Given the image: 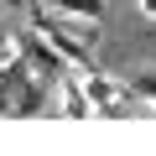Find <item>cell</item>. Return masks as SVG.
<instances>
[{
	"label": "cell",
	"instance_id": "1",
	"mask_svg": "<svg viewBox=\"0 0 156 156\" xmlns=\"http://www.w3.org/2000/svg\"><path fill=\"white\" fill-rule=\"evenodd\" d=\"M68 21H73V16H57V11H47V5H37V11H31V26H37V31H42V37H47V42H52V47L68 57V68L89 73V68H94V57H89V42H78V37L68 31Z\"/></svg>",
	"mask_w": 156,
	"mask_h": 156
},
{
	"label": "cell",
	"instance_id": "2",
	"mask_svg": "<svg viewBox=\"0 0 156 156\" xmlns=\"http://www.w3.org/2000/svg\"><path fill=\"white\" fill-rule=\"evenodd\" d=\"M83 83H89L94 115H125V104L135 99L130 78H109V73H99V68H89V73H83Z\"/></svg>",
	"mask_w": 156,
	"mask_h": 156
},
{
	"label": "cell",
	"instance_id": "3",
	"mask_svg": "<svg viewBox=\"0 0 156 156\" xmlns=\"http://www.w3.org/2000/svg\"><path fill=\"white\" fill-rule=\"evenodd\" d=\"M57 94H62V99H57V109H62L68 120H83V115H94V99H89V83H83V73H78V68L57 78Z\"/></svg>",
	"mask_w": 156,
	"mask_h": 156
},
{
	"label": "cell",
	"instance_id": "4",
	"mask_svg": "<svg viewBox=\"0 0 156 156\" xmlns=\"http://www.w3.org/2000/svg\"><path fill=\"white\" fill-rule=\"evenodd\" d=\"M37 5H47V11H57V16H73V21H104V0H37Z\"/></svg>",
	"mask_w": 156,
	"mask_h": 156
},
{
	"label": "cell",
	"instance_id": "5",
	"mask_svg": "<svg viewBox=\"0 0 156 156\" xmlns=\"http://www.w3.org/2000/svg\"><path fill=\"white\" fill-rule=\"evenodd\" d=\"M130 89H135V99H146L156 109V68H135L130 73Z\"/></svg>",
	"mask_w": 156,
	"mask_h": 156
},
{
	"label": "cell",
	"instance_id": "6",
	"mask_svg": "<svg viewBox=\"0 0 156 156\" xmlns=\"http://www.w3.org/2000/svg\"><path fill=\"white\" fill-rule=\"evenodd\" d=\"M5 62H21V42L11 37V26H0V68Z\"/></svg>",
	"mask_w": 156,
	"mask_h": 156
},
{
	"label": "cell",
	"instance_id": "7",
	"mask_svg": "<svg viewBox=\"0 0 156 156\" xmlns=\"http://www.w3.org/2000/svg\"><path fill=\"white\" fill-rule=\"evenodd\" d=\"M135 11H140L146 21H156V0H135Z\"/></svg>",
	"mask_w": 156,
	"mask_h": 156
}]
</instances>
